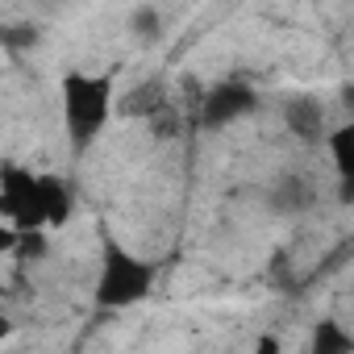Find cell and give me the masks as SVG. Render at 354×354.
I'll return each instance as SVG.
<instances>
[{
  "label": "cell",
  "instance_id": "obj_9",
  "mask_svg": "<svg viewBox=\"0 0 354 354\" xmlns=\"http://www.w3.org/2000/svg\"><path fill=\"white\" fill-rule=\"evenodd\" d=\"M308 350L313 354H350L354 350V337L342 329V321H317L313 325V337H308Z\"/></svg>",
  "mask_w": 354,
  "mask_h": 354
},
{
  "label": "cell",
  "instance_id": "obj_5",
  "mask_svg": "<svg viewBox=\"0 0 354 354\" xmlns=\"http://www.w3.org/2000/svg\"><path fill=\"white\" fill-rule=\"evenodd\" d=\"M283 125H288V133H292V138H300L304 146L325 142V133H329L325 104H321L317 96H308V92H300V96H292V100L283 104Z\"/></svg>",
  "mask_w": 354,
  "mask_h": 354
},
{
  "label": "cell",
  "instance_id": "obj_8",
  "mask_svg": "<svg viewBox=\"0 0 354 354\" xmlns=\"http://www.w3.org/2000/svg\"><path fill=\"white\" fill-rule=\"evenodd\" d=\"M325 150H329V162L337 175H354V117H346L342 125H329Z\"/></svg>",
  "mask_w": 354,
  "mask_h": 354
},
{
  "label": "cell",
  "instance_id": "obj_12",
  "mask_svg": "<svg viewBox=\"0 0 354 354\" xmlns=\"http://www.w3.org/2000/svg\"><path fill=\"white\" fill-rule=\"evenodd\" d=\"M337 96H342V109H346V117H354V80H346Z\"/></svg>",
  "mask_w": 354,
  "mask_h": 354
},
{
  "label": "cell",
  "instance_id": "obj_3",
  "mask_svg": "<svg viewBox=\"0 0 354 354\" xmlns=\"http://www.w3.org/2000/svg\"><path fill=\"white\" fill-rule=\"evenodd\" d=\"M0 217L17 230H50L42 209V171L9 158L0 167Z\"/></svg>",
  "mask_w": 354,
  "mask_h": 354
},
{
  "label": "cell",
  "instance_id": "obj_6",
  "mask_svg": "<svg viewBox=\"0 0 354 354\" xmlns=\"http://www.w3.org/2000/svg\"><path fill=\"white\" fill-rule=\"evenodd\" d=\"M267 205H271L279 217H300V213H308V209L317 205V188L304 180V175H283V180L271 184Z\"/></svg>",
  "mask_w": 354,
  "mask_h": 354
},
{
  "label": "cell",
  "instance_id": "obj_4",
  "mask_svg": "<svg viewBox=\"0 0 354 354\" xmlns=\"http://www.w3.org/2000/svg\"><path fill=\"white\" fill-rule=\"evenodd\" d=\"M259 109V92L242 80H225V84H213L205 96H201V109H196V121L201 129H225L242 117H250Z\"/></svg>",
  "mask_w": 354,
  "mask_h": 354
},
{
  "label": "cell",
  "instance_id": "obj_7",
  "mask_svg": "<svg viewBox=\"0 0 354 354\" xmlns=\"http://www.w3.org/2000/svg\"><path fill=\"white\" fill-rule=\"evenodd\" d=\"M42 209H46V225L50 230L67 225L71 213H75V188H71V180H63V175H55V171H42Z\"/></svg>",
  "mask_w": 354,
  "mask_h": 354
},
{
  "label": "cell",
  "instance_id": "obj_2",
  "mask_svg": "<svg viewBox=\"0 0 354 354\" xmlns=\"http://www.w3.org/2000/svg\"><path fill=\"white\" fill-rule=\"evenodd\" d=\"M63 96V129L75 154H88V146L104 133L113 117V75L92 71H67L59 84Z\"/></svg>",
  "mask_w": 354,
  "mask_h": 354
},
{
  "label": "cell",
  "instance_id": "obj_1",
  "mask_svg": "<svg viewBox=\"0 0 354 354\" xmlns=\"http://www.w3.org/2000/svg\"><path fill=\"white\" fill-rule=\"evenodd\" d=\"M154 279H158V267L150 259L133 254L113 234L100 238V267H96V288H92L96 308H104V313L133 308L154 292Z\"/></svg>",
  "mask_w": 354,
  "mask_h": 354
},
{
  "label": "cell",
  "instance_id": "obj_13",
  "mask_svg": "<svg viewBox=\"0 0 354 354\" xmlns=\"http://www.w3.org/2000/svg\"><path fill=\"white\" fill-rule=\"evenodd\" d=\"M254 346H259V350H263V354H275V350H279V342H275V337H259V342H254Z\"/></svg>",
  "mask_w": 354,
  "mask_h": 354
},
{
  "label": "cell",
  "instance_id": "obj_11",
  "mask_svg": "<svg viewBox=\"0 0 354 354\" xmlns=\"http://www.w3.org/2000/svg\"><path fill=\"white\" fill-rule=\"evenodd\" d=\"M337 201L354 205V175H337Z\"/></svg>",
  "mask_w": 354,
  "mask_h": 354
},
{
  "label": "cell",
  "instance_id": "obj_10",
  "mask_svg": "<svg viewBox=\"0 0 354 354\" xmlns=\"http://www.w3.org/2000/svg\"><path fill=\"white\" fill-rule=\"evenodd\" d=\"M129 30L138 34V38H158V30H162V21H158V9H150V5H142V9H133V17H129Z\"/></svg>",
  "mask_w": 354,
  "mask_h": 354
}]
</instances>
